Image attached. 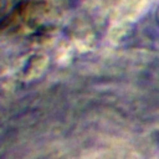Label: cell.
<instances>
[{"instance_id": "1", "label": "cell", "mask_w": 159, "mask_h": 159, "mask_svg": "<svg viewBox=\"0 0 159 159\" xmlns=\"http://www.w3.org/2000/svg\"><path fill=\"white\" fill-rule=\"evenodd\" d=\"M155 21H157V25L159 27V5L157 7V11H155Z\"/></svg>"}]
</instances>
